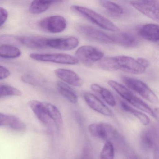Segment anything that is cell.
Listing matches in <instances>:
<instances>
[{"label":"cell","instance_id":"5bb4252c","mask_svg":"<svg viewBox=\"0 0 159 159\" xmlns=\"http://www.w3.org/2000/svg\"><path fill=\"white\" fill-rule=\"evenodd\" d=\"M157 141L158 139L156 132L152 128L144 130L140 135V145L146 150H150L152 149L155 150Z\"/></svg>","mask_w":159,"mask_h":159},{"label":"cell","instance_id":"7a4b0ae2","mask_svg":"<svg viewBox=\"0 0 159 159\" xmlns=\"http://www.w3.org/2000/svg\"><path fill=\"white\" fill-rule=\"evenodd\" d=\"M108 84L118 94L132 106L148 113L154 118H157L158 113H156V110L155 111H153L148 104L135 95L127 87L113 80L108 81Z\"/></svg>","mask_w":159,"mask_h":159},{"label":"cell","instance_id":"f546056e","mask_svg":"<svg viewBox=\"0 0 159 159\" xmlns=\"http://www.w3.org/2000/svg\"><path fill=\"white\" fill-rule=\"evenodd\" d=\"M11 75L10 70L5 67L0 65V80L8 78Z\"/></svg>","mask_w":159,"mask_h":159},{"label":"cell","instance_id":"8992f818","mask_svg":"<svg viewBox=\"0 0 159 159\" xmlns=\"http://www.w3.org/2000/svg\"><path fill=\"white\" fill-rule=\"evenodd\" d=\"M75 56L78 61L86 66L91 67L96 62L101 60L104 57V54L98 48L90 45H84L76 51Z\"/></svg>","mask_w":159,"mask_h":159},{"label":"cell","instance_id":"7402d4cb","mask_svg":"<svg viewBox=\"0 0 159 159\" xmlns=\"http://www.w3.org/2000/svg\"><path fill=\"white\" fill-rule=\"evenodd\" d=\"M43 105L49 119H52L57 125H61L63 123V118L58 109L51 103L43 102Z\"/></svg>","mask_w":159,"mask_h":159},{"label":"cell","instance_id":"d4e9b609","mask_svg":"<svg viewBox=\"0 0 159 159\" xmlns=\"http://www.w3.org/2000/svg\"><path fill=\"white\" fill-rule=\"evenodd\" d=\"M120 106L123 111L133 114L136 118H137L139 120V121L143 125H147L149 124L150 120L149 118L146 114L142 113L139 111L133 108V107L129 106L128 104H126L125 102L123 101L120 102Z\"/></svg>","mask_w":159,"mask_h":159},{"label":"cell","instance_id":"83f0119b","mask_svg":"<svg viewBox=\"0 0 159 159\" xmlns=\"http://www.w3.org/2000/svg\"><path fill=\"white\" fill-rule=\"evenodd\" d=\"M114 149L111 141H106L100 154V159H114Z\"/></svg>","mask_w":159,"mask_h":159},{"label":"cell","instance_id":"52a82bcc","mask_svg":"<svg viewBox=\"0 0 159 159\" xmlns=\"http://www.w3.org/2000/svg\"><path fill=\"white\" fill-rule=\"evenodd\" d=\"M30 57L31 59L40 62L68 65H75L79 63L75 57L65 53H32Z\"/></svg>","mask_w":159,"mask_h":159},{"label":"cell","instance_id":"f1b7e54d","mask_svg":"<svg viewBox=\"0 0 159 159\" xmlns=\"http://www.w3.org/2000/svg\"><path fill=\"white\" fill-rule=\"evenodd\" d=\"M8 17V13L7 10L2 7H0V28L5 24Z\"/></svg>","mask_w":159,"mask_h":159},{"label":"cell","instance_id":"603a6c76","mask_svg":"<svg viewBox=\"0 0 159 159\" xmlns=\"http://www.w3.org/2000/svg\"><path fill=\"white\" fill-rule=\"evenodd\" d=\"M21 54V50L13 45L3 44L0 46V57L12 59L19 57Z\"/></svg>","mask_w":159,"mask_h":159},{"label":"cell","instance_id":"30bf717a","mask_svg":"<svg viewBox=\"0 0 159 159\" xmlns=\"http://www.w3.org/2000/svg\"><path fill=\"white\" fill-rule=\"evenodd\" d=\"M41 29L45 32L58 33L63 32L67 27V22L61 16H52L43 18L39 23Z\"/></svg>","mask_w":159,"mask_h":159},{"label":"cell","instance_id":"9a60e30c","mask_svg":"<svg viewBox=\"0 0 159 159\" xmlns=\"http://www.w3.org/2000/svg\"><path fill=\"white\" fill-rule=\"evenodd\" d=\"M47 38L42 37H23L18 38L20 43L26 47L35 50H42L48 48Z\"/></svg>","mask_w":159,"mask_h":159},{"label":"cell","instance_id":"3957f363","mask_svg":"<svg viewBox=\"0 0 159 159\" xmlns=\"http://www.w3.org/2000/svg\"><path fill=\"white\" fill-rule=\"evenodd\" d=\"M71 9L74 12L102 29L115 32L120 30L119 28L110 20L91 9L78 5H73Z\"/></svg>","mask_w":159,"mask_h":159},{"label":"cell","instance_id":"e0dca14e","mask_svg":"<svg viewBox=\"0 0 159 159\" xmlns=\"http://www.w3.org/2000/svg\"><path fill=\"white\" fill-rule=\"evenodd\" d=\"M28 105L39 120L46 125L50 119L45 111L43 102L36 100H30L28 102Z\"/></svg>","mask_w":159,"mask_h":159},{"label":"cell","instance_id":"277c9868","mask_svg":"<svg viewBox=\"0 0 159 159\" xmlns=\"http://www.w3.org/2000/svg\"><path fill=\"white\" fill-rule=\"evenodd\" d=\"M78 31L89 40L106 44H117L116 34H110L86 25L77 26Z\"/></svg>","mask_w":159,"mask_h":159},{"label":"cell","instance_id":"2e32d148","mask_svg":"<svg viewBox=\"0 0 159 159\" xmlns=\"http://www.w3.org/2000/svg\"><path fill=\"white\" fill-rule=\"evenodd\" d=\"M139 34L147 40L157 42L159 39V26L156 24H146L139 29Z\"/></svg>","mask_w":159,"mask_h":159},{"label":"cell","instance_id":"4fadbf2b","mask_svg":"<svg viewBox=\"0 0 159 159\" xmlns=\"http://www.w3.org/2000/svg\"><path fill=\"white\" fill-rule=\"evenodd\" d=\"M56 75L66 84L75 86L81 87L84 84L82 79L74 71L66 69H57L55 70Z\"/></svg>","mask_w":159,"mask_h":159},{"label":"cell","instance_id":"d6986e66","mask_svg":"<svg viewBox=\"0 0 159 159\" xmlns=\"http://www.w3.org/2000/svg\"><path fill=\"white\" fill-rule=\"evenodd\" d=\"M59 2H61L43 0L33 1L30 4L29 10L30 12L32 14H40L46 11L53 4Z\"/></svg>","mask_w":159,"mask_h":159},{"label":"cell","instance_id":"5b68a950","mask_svg":"<svg viewBox=\"0 0 159 159\" xmlns=\"http://www.w3.org/2000/svg\"><path fill=\"white\" fill-rule=\"evenodd\" d=\"M121 80L128 88L137 93L146 100L153 104L158 103L157 96L145 83L138 79L127 76H123Z\"/></svg>","mask_w":159,"mask_h":159},{"label":"cell","instance_id":"7c38bea8","mask_svg":"<svg viewBox=\"0 0 159 159\" xmlns=\"http://www.w3.org/2000/svg\"><path fill=\"white\" fill-rule=\"evenodd\" d=\"M83 97L86 104L94 111L106 116L112 115L111 110L94 95L90 93H84Z\"/></svg>","mask_w":159,"mask_h":159},{"label":"cell","instance_id":"4316f807","mask_svg":"<svg viewBox=\"0 0 159 159\" xmlns=\"http://www.w3.org/2000/svg\"><path fill=\"white\" fill-rule=\"evenodd\" d=\"M22 92L11 85L0 84V98L9 96H20Z\"/></svg>","mask_w":159,"mask_h":159},{"label":"cell","instance_id":"6da1fadb","mask_svg":"<svg viewBox=\"0 0 159 159\" xmlns=\"http://www.w3.org/2000/svg\"><path fill=\"white\" fill-rule=\"evenodd\" d=\"M98 65L101 68L105 70H121L131 74H142L146 70L137 59L126 56L105 57L99 61Z\"/></svg>","mask_w":159,"mask_h":159},{"label":"cell","instance_id":"4dcf8cb0","mask_svg":"<svg viewBox=\"0 0 159 159\" xmlns=\"http://www.w3.org/2000/svg\"><path fill=\"white\" fill-rule=\"evenodd\" d=\"M137 60L138 61L139 63L142 66L144 67L145 68L147 69V68H148V67L149 66L150 62L148 60L146 59V58L140 57V58H138Z\"/></svg>","mask_w":159,"mask_h":159},{"label":"cell","instance_id":"484cf974","mask_svg":"<svg viewBox=\"0 0 159 159\" xmlns=\"http://www.w3.org/2000/svg\"><path fill=\"white\" fill-rule=\"evenodd\" d=\"M100 5L109 13L115 16H119L124 14V10L120 5L108 1H100Z\"/></svg>","mask_w":159,"mask_h":159},{"label":"cell","instance_id":"ac0fdd59","mask_svg":"<svg viewBox=\"0 0 159 159\" xmlns=\"http://www.w3.org/2000/svg\"><path fill=\"white\" fill-rule=\"evenodd\" d=\"M57 88L60 94L72 104H76L78 97L76 92L68 84L62 81L57 82Z\"/></svg>","mask_w":159,"mask_h":159},{"label":"cell","instance_id":"8fae6325","mask_svg":"<svg viewBox=\"0 0 159 159\" xmlns=\"http://www.w3.org/2000/svg\"><path fill=\"white\" fill-rule=\"evenodd\" d=\"M80 42L76 37H70L64 38L48 39L47 46L48 48H53L61 51H70L76 48Z\"/></svg>","mask_w":159,"mask_h":159},{"label":"cell","instance_id":"cb8c5ba5","mask_svg":"<svg viewBox=\"0 0 159 159\" xmlns=\"http://www.w3.org/2000/svg\"><path fill=\"white\" fill-rule=\"evenodd\" d=\"M21 124L22 121L17 117L0 112V126H10L16 130L20 128Z\"/></svg>","mask_w":159,"mask_h":159},{"label":"cell","instance_id":"9c48e42d","mask_svg":"<svg viewBox=\"0 0 159 159\" xmlns=\"http://www.w3.org/2000/svg\"><path fill=\"white\" fill-rule=\"evenodd\" d=\"M88 128L91 135L106 141H111L118 136V133L114 127L105 123L91 124Z\"/></svg>","mask_w":159,"mask_h":159},{"label":"cell","instance_id":"ba28073f","mask_svg":"<svg viewBox=\"0 0 159 159\" xmlns=\"http://www.w3.org/2000/svg\"><path fill=\"white\" fill-rule=\"evenodd\" d=\"M130 4L147 17L156 22L159 21V1H132Z\"/></svg>","mask_w":159,"mask_h":159},{"label":"cell","instance_id":"1f68e13d","mask_svg":"<svg viewBox=\"0 0 159 159\" xmlns=\"http://www.w3.org/2000/svg\"><path fill=\"white\" fill-rule=\"evenodd\" d=\"M153 159H159V151L158 149L154 150Z\"/></svg>","mask_w":159,"mask_h":159},{"label":"cell","instance_id":"44dd1931","mask_svg":"<svg viewBox=\"0 0 159 159\" xmlns=\"http://www.w3.org/2000/svg\"><path fill=\"white\" fill-rule=\"evenodd\" d=\"M91 88L95 93L100 95L103 99L111 107H113L116 106V102L115 98L108 90L97 84H92Z\"/></svg>","mask_w":159,"mask_h":159},{"label":"cell","instance_id":"ffe728a7","mask_svg":"<svg viewBox=\"0 0 159 159\" xmlns=\"http://www.w3.org/2000/svg\"><path fill=\"white\" fill-rule=\"evenodd\" d=\"M117 44L126 47H134L139 44L138 39L133 35L126 32L116 33Z\"/></svg>","mask_w":159,"mask_h":159}]
</instances>
